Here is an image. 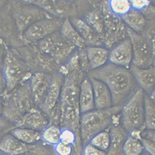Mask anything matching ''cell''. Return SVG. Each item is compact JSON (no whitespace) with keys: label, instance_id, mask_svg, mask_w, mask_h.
Here are the masks:
<instances>
[{"label":"cell","instance_id":"6da1fadb","mask_svg":"<svg viewBox=\"0 0 155 155\" xmlns=\"http://www.w3.org/2000/svg\"><path fill=\"white\" fill-rule=\"evenodd\" d=\"M87 76L106 84L111 92L114 106H123L140 88L130 69L110 62L89 71Z\"/></svg>","mask_w":155,"mask_h":155},{"label":"cell","instance_id":"7a4b0ae2","mask_svg":"<svg viewBox=\"0 0 155 155\" xmlns=\"http://www.w3.org/2000/svg\"><path fill=\"white\" fill-rule=\"evenodd\" d=\"M122 107L113 106L106 109H95L81 114L80 123L83 140L90 142L95 135L106 130L113 123L114 117L120 113Z\"/></svg>","mask_w":155,"mask_h":155},{"label":"cell","instance_id":"3957f363","mask_svg":"<svg viewBox=\"0 0 155 155\" xmlns=\"http://www.w3.org/2000/svg\"><path fill=\"white\" fill-rule=\"evenodd\" d=\"M145 93L140 88L122 106L120 123L129 133L145 129Z\"/></svg>","mask_w":155,"mask_h":155},{"label":"cell","instance_id":"277c9868","mask_svg":"<svg viewBox=\"0 0 155 155\" xmlns=\"http://www.w3.org/2000/svg\"><path fill=\"white\" fill-rule=\"evenodd\" d=\"M128 37L133 49V65L141 68L154 65V58L150 45L141 34L133 31L127 27Z\"/></svg>","mask_w":155,"mask_h":155},{"label":"cell","instance_id":"5b68a950","mask_svg":"<svg viewBox=\"0 0 155 155\" xmlns=\"http://www.w3.org/2000/svg\"><path fill=\"white\" fill-rule=\"evenodd\" d=\"M133 59V49L129 37L119 42L110 52L108 62L119 66L130 69Z\"/></svg>","mask_w":155,"mask_h":155},{"label":"cell","instance_id":"8992f818","mask_svg":"<svg viewBox=\"0 0 155 155\" xmlns=\"http://www.w3.org/2000/svg\"><path fill=\"white\" fill-rule=\"evenodd\" d=\"M130 70L138 86L149 96L155 86V65L141 68L131 64Z\"/></svg>","mask_w":155,"mask_h":155},{"label":"cell","instance_id":"52a82bcc","mask_svg":"<svg viewBox=\"0 0 155 155\" xmlns=\"http://www.w3.org/2000/svg\"><path fill=\"white\" fill-rule=\"evenodd\" d=\"M89 78L93 89L96 109H106L113 106L111 92L106 84L95 78Z\"/></svg>","mask_w":155,"mask_h":155},{"label":"cell","instance_id":"ba28073f","mask_svg":"<svg viewBox=\"0 0 155 155\" xmlns=\"http://www.w3.org/2000/svg\"><path fill=\"white\" fill-rule=\"evenodd\" d=\"M79 104L81 114L96 109L92 83L88 76L84 78L80 87Z\"/></svg>","mask_w":155,"mask_h":155},{"label":"cell","instance_id":"9c48e42d","mask_svg":"<svg viewBox=\"0 0 155 155\" xmlns=\"http://www.w3.org/2000/svg\"><path fill=\"white\" fill-rule=\"evenodd\" d=\"M110 144L109 155H122L123 147L130 133L122 126L114 125L110 130Z\"/></svg>","mask_w":155,"mask_h":155},{"label":"cell","instance_id":"30bf717a","mask_svg":"<svg viewBox=\"0 0 155 155\" xmlns=\"http://www.w3.org/2000/svg\"><path fill=\"white\" fill-rule=\"evenodd\" d=\"M147 19V24L141 34L150 45L153 52L155 65V6L151 3L142 12Z\"/></svg>","mask_w":155,"mask_h":155},{"label":"cell","instance_id":"8fae6325","mask_svg":"<svg viewBox=\"0 0 155 155\" xmlns=\"http://www.w3.org/2000/svg\"><path fill=\"white\" fill-rule=\"evenodd\" d=\"M121 19L127 27L138 33H142L147 24V19L142 12L132 8Z\"/></svg>","mask_w":155,"mask_h":155},{"label":"cell","instance_id":"7c38bea8","mask_svg":"<svg viewBox=\"0 0 155 155\" xmlns=\"http://www.w3.org/2000/svg\"><path fill=\"white\" fill-rule=\"evenodd\" d=\"M109 53L110 52L104 48L88 47L87 55L90 70L99 68L106 64L108 61Z\"/></svg>","mask_w":155,"mask_h":155},{"label":"cell","instance_id":"4fadbf2b","mask_svg":"<svg viewBox=\"0 0 155 155\" xmlns=\"http://www.w3.org/2000/svg\"><path fill=\"white\" fill-rule=\"evenodd\" d=\"M1 149L4 152L12 155L20 154L26 150L25 143L12 135L5 137L1 142Z\"/></svg>","mask_w":155,"mask_h":155},{"label":"cell","instance_id":"5bb4252c","mask_svg":"<svg viewBox=\"0 0 155 155\" xmlns=\"http://www.w3.org/2000/svg\"><path fill=\"white\" fill-rule=\"evenodd\" d=\"M12 136L25 143H35L42 137L38 132L29 128H17L11 131Z\"/></svg>","mask_w":155,"mask_h":155},{"label":"cell","instance_id":"9a60e30c","mask_svg":"<svg viewBox=\"0 0 155 155\" xmlns=\"http://www.w3.org/2000/svg\"><path fill=\"white\" fill-rule=\"evenodd\" d=\"M144 149L141 139L129 134L124 142L123 152L125 155H140Z\"/></svg>","mask_w":155,"mask_h":155},{"label":"cell","instance_id":"2e32d148","mask_svg":"<svg viewBox=\"0 0 155 155\" xmlns=\"http://www.w3.org/2000/svg\"><path fill=\"white\" fill-rule=\"evenodd\" d=\"M145 125V129L155 130V103L146 94Z\"/></svg>","mask_w":155,"mask_h":155},{"label":"cell","instance_id":"e0dca14e","mask_svg":"<svg viewBox=\"0 0 155 155\" xmlns=\"http://www.w3.org/2000/svg\"><path fill=\"white\" fill-rule=\"evenodd\" d=\"M61 130L56 126H51L44 130L42 138L46 143L56 145L61 140Z\"/></svg>","mask_w":155,"mask_h":155},{"label":"cell","instance_id":"ac0fdd59","mask_svg":"<svg viewBox=\"0 0 155 155\" xmlns=\"http://www.w3.org/2000/svg\"><path fill=\"white\" fill-rule=\"evenodd\" d=\"M110 141L109 132L105 131L98 133L93 137L90 141V143L98 149L105 151L109 149Z\"/></svg>","mask_w":155,"mask_h":155},{"label":"cell","instance_id":"d6986e66","mask_svg":"<svg viewBox=\"0 0 155 155\" xmlns=\"http://www.w3.org/2000/svg\"><path fill=\"white\" fill-rule=\"evenodd\" d=\"M109 6L112 12L120 17L127 13L132 8L129 1H111Z\"/></svg>","mask_w":155,"mask_h":155},{"label":"cell","instance_id":"ffe728a7","mask_svg":"<svg viewBox=\"0 0 155 155\" xmlns=\"http://www.w3.org/2000/svg\"><path fill=\"white\" fill-rule=\"evenodd\" d=\"M55 150L58 155H71L72 151V145L61 141L55 145Z\"/></svg>","mask_w":155,"mask_h":155},{"label":"cell","instance_id":"44dd1931","mask_svg":"<svg viewBox=\"0 0 155 155\" xmlns=\"http://www.w3.org/2000/svg\"><path fill=\"white\" fill-rule=\"evenodd\" d=\"M61 140L64 143L72 145L75 141L74 133L70 129H65L61 130Z\"/></svg>","mask_w":155,"mask_h":155},{"label":"cell","instance_id":"7402d4cb","mask_svg":"<svg viewBox=\"0 0 155 155\" xmlns=\"http://www.w3.org/2000/svg\"><path fill=\"white\" fill-rule=\"evenodd\" d=\"M83 153L84 155H106L104 151L98 149L90 143L85 146Z\"/></svg>","mask_w":155,"mask_h":155},{"label":"cell","instance_id":"603a6c76","mask_svg":"<svg viewBox=\"0 0 155 155\" xmlns=\"http://www.w3.org/2000/svg\"><path fill=\"white\" fill-rule=\"evenodd\" d=\"M132 8L142 12L151 3L149 1H130Z\"/></svg>","mask_w":155,"mask_h":155},{"label":"cell","instance_id":"cb8c5ba5","mask_svg":"<svg viewBox=\"0 0 155 155\" xmlns=\"http://www.w3.org/2000/svg\"><path fill=\"white\" fill-rule=\"evenodd\" d=\"M141 136L155 145V130L145 129L142 131Z\"/></svg>","mask_w":155,"mask_h":155},{"label":"cell","instance_id":"d4e9b609","mask_svg":"<svg viewBox=\"0 0 155 155\" xmlns=\"http://www.w3.org/2000/svg\"><path fill=\"white\" fill-rule=\"evenodd\" d=\"M144 148L147 152L151 155H155V145L145 139H141Z\"/></svg>","mask_w":155,"mask_h":155},{"label":"cell","instance_id":"484cf974","mask_svg":"<svg viewBox=\"0 0 155 155\" xmlns=\"http://www.w3.org/2000/svg\"><path fill=\"white\" fill-rule=\"evenodd\" d=\"M150 98L153 102L155 103V86L153 88L152 92L150 95L149 96Z\"/></svg>","mask_w":155,"mask_h":155},{"label":"cell","instance_id":"4316f807","mask_svg":"<svg viewBox=\"0 0 155 155\" xmlns=\"http://www.w3.org/2000/svg\"><path fill=\"white\" fill-rule=\"evenodd\" d=\"M151 3L153 5H154L155 6V1H151Z\"/></svg>","mask_w":155,"mask_h":155},{"label":"cell","instance_id":"83f0119b","mask_svg":"<svg viewBox=\"0 0 155 155\" xmlns=\"http://www.w3.org/2000/svg\"><path fill=\"white\" fill-rule=\"evenodd\" d=\"M140 155H141V154ZM151 155L150 154H149V153H147V154H143V155Z\"/></svg>","mask_w":155,"mask_h":155}]
</instances>
